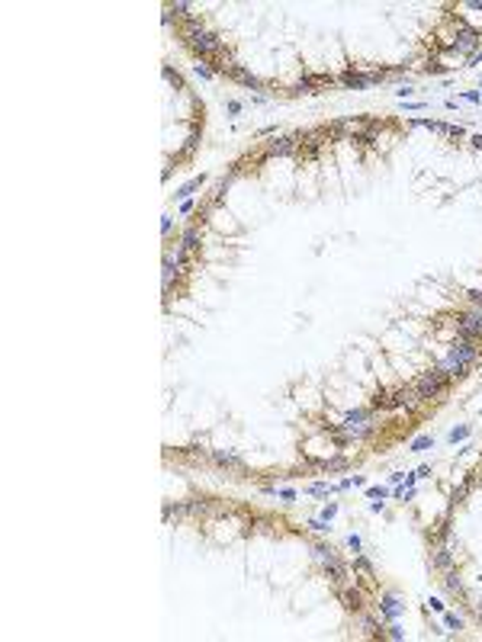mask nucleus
<instances>
[{
	"mask_svg": "<svg viewBox=\"0 0 482 642\" xmlns=\"http://www.w3.org/2000/svg\"><path fill=\"white\" fill-rule=\"evenodd\" d=\"M357 568H360L363 575H370V565H366V559H357Z\"/></svg>",
	"mask_w": 482,
	"mask_h": 642,
	"instance_id": "27",
	"label": "nucleus"
},
{
	"mask_svg": "<svg viewBox=\"0 0 482 642\" xmlns=\"http://www.w3.org/2000/svg\"><path fill=\"white\" fill-rule=\"evenodd\" d=\"M466 437H469V427H460V430H453V434H450V440L457 443V440H466Z\"/></svg>",
	"mask_w": 482,
	"mask_h": 642,
	"instance_id": "23",
	"label": "nucleus"
},
{
	"mask_svg": "<svg viewBox=\"0 0 482 642\" xmlns=\"http://www.w3.org/2000/svg\"><path fill=\"white\" fill-rule=\"evenodd\" d=\"M373 408H389V395H386V392H376V398H373Z\"/></svg>",
	"mask_w": 482,
	"mask_h": 642,
	"instance_id": "20",
	"label": "nucleus"
},
{
	"mask_svg": "<svg viewBox=\"0 0 482 642\" xmlns=\"http://www.w3.org/2000/svg\"><path fill=\"white\" fill-rule=\"evenodd\" d=\"M187 45L196 51L199 58H212V55H219V48H222V42H219L212 32H206V29H199L196 23H190L187 26Z\"/></svg>",
	"mask_w": 482,
	"mask_h": 642,
	"instance_id": "2",
	"label": "nucleus"
},
{
	"mask_svg": "<svg viewBox=\"0 0 482 642\" xmlns=\"http://www.w3.org/2000/svg\"><path fill=\"white\" fill-rule=\"evenodd\" d=\"M309 491H312V495H325V491H328V485H325V482H315V485H312Z\"/></svg>",
	"mask_w": 482,
	"mask_h": 642,
	"instance_id": "24",
	"label": "nucleus"
},
{
	"mask_svg": "<svg viewBox=\"0 0 482 642\" xmlns=\"http://www.w3.org/2000/svg\"><path fill=\"white\" fill-rule=\"evenodd\" d=\"M479 45V32L469 29V26H460V39L453 42V51H476Z\"/></svg>",
	"mask_w": 482,
	"mask_h": 642,
	"instance_id": "4",
	"label": "nucleus"
},
{
	"mask_svg": "<svg viewBox=\"0 0 482 642\" xmlns=\"http://www.w3.org/2000/svg\"><path fill=\"white\" fill-rule=\"evenodd\" d=\"M447 591H450V594H463V581L453 575V571H447Z\"/></svg>",
	"mask_w": 482,
	"mask_h": 642,
	"instance_id": "16",
	"label": "nucleus"
},
{
	"mask_svg": "<svg viewBox=\"0 0 482 642\" xmlns=\"http://www.w3.org/2000/svg\"><path fill=\"white\" fill-rule=\"evenodd\" d=\"M199 183H203V177H193V180L187 183V187H180V193H177V196H180V199H187V196H190V193H193V190H196V187H199Z\"/></svg>",
	"mask_w": 482,
	"mask_h": 642,
	"instance_id": "17",
	"label": "nucleus"
},
{
	"mask_svg": "<svg viewBox=\"0 0 482 642\" xmlns=\"http://www.w3.org/2000/svg\"><path fill=\"white\" fill-rule=\"evenodd\" d=\"M453 559H457V556H453V552H450V549H434V565H437V568H441V571H450V565H453Z\"/></svg>",
	"mask_w": 482,
	"mask_h": 642,
	"instance_id": "9",
	"label": "nucleus"
},
{
	"mask_svg": "<svg viewBox=\"0 0 482 642\" xmlns=\"http://www.w3.org/2000/svg\"><path fill=\"white\" fill-rule=\"evenodd\" d=\"M212 459L222 465V469H232V472H244V462H241V456H235V453H229V450H212Z\"/></svg>",
	"mask_w": 482,
	"mask_h": 642,
	"instance_id": "5",
	"label": "nucleus"
},
{
	"mask_svg": "<svg viewBox=\"0 0 482 642\" xmlns=\"http://www.w3.org/2000/svg\"><path fill=\"white\" fill-rule=\"evenodd\" d=\"M363 421H370V411H347L344 424H363Z\"/></svg>",
	"mask_w": 482,
	"mask_h": 642,
	"instance_id": "15",
	"label": "nucleus"
},
{
	"mask_svg": "<svg viewBox=\"0 0 482 642\" xmlns=\"http://www.w3.org/2000/svg\"><path fill=\"white\" fill-rule=\"evenodd\" d=\"M229 77H235L238 84H244V87H260V81L254 77L251 71H244V68H238V65H229V71H225Z\"/></svg>",
	"mask_w": 482,
	"mask_h": 642,
	"instance_id": "8",
	"label": "nucleus"
},
{
	"mask_svg": "<svg viewBox=\"0 0 482 642\" xmlns=\"http://www.w3.org/2000/svg\"><path fill=\"white\" fill-rule=\"evenodd\" d=\"M296 142H299V138H293V135H283V138H277V142H270V145H267V154H274V157L293 154V151H296Z\"/></svg>",
	"mask_w": 482,
	"mask_h": 642,
	"instance_id": "6",
	"label": "nucleus"
},
{
	"mask_svg": "<svg viewBox=\"0 0 482 642\" xmlns=\"http://www.w3.org/2000/svg\"><path fill=\"white\" fill-rule=\"evenodd\" d=\"M341 601H344V607H350V610H360V594L357 591H341Z\"/></svg>",
	"mask_w": 482,
	"mask_h": 642,
	"instance_id": "13",
	"label": "nucleus"
},
{
	"mask_svg": "<svg viewBox=\"0 0 482 642\" xmlns=\"http://www.w3.org/2000/svg\"><path fill=\"white\" fill-rule=\"evenodd\" d=\"M171 13H177V16H190V4H174V7H171Z\"/></svg>",
	"mask_w": 482,
	"mask_h": 642,
	"instance_id": "22",
	"label": "nucleus"
},
{
	"mask_svg": "<svg viewBox=\"0 0 482 642\" xmlns=\"http://www.w3.org/2000/svg\"><path fill=\"white\" fill-rule=\"evenodd\" d=\"M450 357H457V360H463L466 366H472V363L479 360L476 340H463V337H457V340H453V347H450Z\"/></svg>",
	"mask_w": 482,
	"mask_h": 642,
	"instance_id": "3",
	"label": "nucleus"
},
{
	"mask_svg": "<svg viewBox=\"0 0 482 642\" xmlns=\"http://www.w3.org/2000/svg\"><path fill=\"white\" fill-rule=\"evenodd\" d=\"M441 369H444L447 376H450V379H457V376H463V373H466L469 366L463 363V360H457V357H450V354H447V357L441 360Z\"/></svg>",
	"mask_w": 482,
	"mask_h": 642,
	"instance_id": "7",
	"label": "nucleus"
},
{
	"mask_svg": "<svg viewBox=\"0 0 482 642\" xmlns=\"http://www.w3.org/2000/svg\"><path fill=\"white\" fill-rule=\"evenodd\" d=\"M315 552H318V559L325 562V565H328V562H335V559H338V556H335V549H325V546H318Z\"/></svg>",
	"mask_w": 482,
	"mask_h": 642,
	"instance_id": "19",
	"label": "nucleus"
},
{
	"mask_svg": "<svg viewBox=\"0 0 482 642\" xmlns=\"http://www.w3.org/2000/svg\"><path fill=\"white\" fill-rule=\"evenodd\" d=\"M472 145H476V148H482V135H476V138H472Z\"/></svg>",
	"mask_w": 482,
	"mask_h": 642,
	"instance_id": "29",
	"label": "nucleus"
},
{
	"mask_svg": "<svg viewBox=\"0 0 482 642\" xmlns=\"http://www.w3.org/2000/svg\"><path fill=\"white\" fill-rule=\"evenodd\" d=\"M196 74H199V77H212V71H209V68H203V65H196Z\"/></svg>",
	"mask_w": 482,
	"mask_h": 642,
	"instance_id": "28",
	"label": "nucleus"
},
{
	"mask_svg": "<svg viewBox=\"0 0 482 642\" xmlns=\"http://www.w3.org/2000/svg\"><path fill=\"white\" fill-rule=\"evenodd\" d=\"M315 465H322V469H328V472H338V469H347V459L344 456H335V459H318Z\"/></svg>",
	"mask_w": 482,
	"mask_h": 642,
	"instance_id": "11",
	"label": "nucleus"
},
{
	"mask_svg": "<svg viewBox=\"0 0 482 642\" xmlns=\"http://www.w3.org/2000/svg\"><path fill=\"white\" fill-rule=\"evenodd\" d=\"M335 514H338V504H328V507H325V520H331Z\"/></svg>",
	"mask_w": 482,
	"mask_h": 642,
	"instance_id": "26",
	"label": "nucleus"
},
{
	"mask_svg": "<svg viewBox=\"0 0 482 642\" xmlns=\"http://www.w3.org/2000/svg\"><path fill=\"white\" fill-rule=\"evenodd\" d=\"M196 241H199V231H196V228H187V235H183V244H180V248H183V251H196V248H199Z\"/></svg>",
	"mask_w": 482,
	"mask_h": 642,
	"instance_id": "12",
	"label": "nucleus"
},
{
	"mask_svg": "<svg viewBox=\"0 0 482 642\" xmlns=\"http://www.w3.org/2000/svg\"><path fill=\"white\" fill-rule=\"evenodd\" d=\"M427 446H434L431 437H418V440L411 443V450H415V453H421V450H427Z\"/></svg>",
	"mask_w": 482,
	"mask_h": 642,
	"instance_id": "18",
	"label": "nucleus"
},
{
	"mask_svg": "<svg viewBox=\"0 0 482 642\" xmlns=\"http://www.w3.org/2000/svg\"><path fill=\"white\" fill-rule=\"evenodd\" d=\"M479 61H482V48H476V51L469 55V65H479Z\"/></svg>",
	"mask_w": 482,
	"mask_h": 642,
	"instance_id": "25",
	"label": "nucleus"
},
{
	"mask_svg": "<svg viewBox=\"0 0 482 642\" xmlns=\"http://www.w3.org/2000/svg\"><path fill=\"white\" fill-rule=\"evenodd\" d=\"M383 610H386V617H399V613H402V607H399L396 597H386V601H383Z\"/></svg>",
	"mask_w": 482,
	"mask_h": 642,
	"instance_id": "14",
	"label": "nucleus"
},
{
	"mask_svg": "<svg viewBox=\"0 0 482 642\" xmlns=\"http://www.w3.org/2000/svg\"><path fill=\"white\" fill-rule=\"evenodd\" d=\"M325 571H328V578H331V581H344V578H347V568L341 565V559L328 562V565H325Z\"/></svg>",
	"mask_w": 482,
	"mask_h": 642,
	"instance_id": "10",
	"label": "nucleus"
},
{
	"mask_svg": "<svg viewBox=\"0 0 482 642\" xmlns=\"http://www.w3.org/2000/svg\"><path fill=\"white\" fill-rule=\"evenodd\" d=\"M444 623H447L450 629H463V620H460V617H453V613H447V620H444Z\"/></svg>",
	"mask_w": 482,
	"mask_h": 642,
	"instance_id": "21",
	"label": "nucleus"
},
{
	"mask_svg": "<svg viewBox=\"0 0 482 642\" xmlns=\"http://www.w3.org/2000/svg\"><path fill=\"white\" fill-rule=\"evenodd\" d=\"M447 382H450V376H447L441 366H434L431 373H421V376H418L415 392H418V398H441V395L447 392Z\"/></svg>",
	"mask_w": 482,
	"mask_h": 642,
	"instance_id": "1",
	"label": "nucleus"
}]
</instances>
